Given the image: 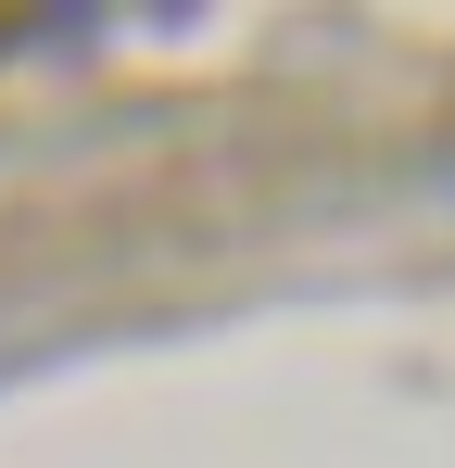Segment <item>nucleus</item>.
I'll list each match as a JSON object with an SVG mask.
<instances>
[{"instance_id": "obj_1", "label": "nucleus", "mask_w": 455, "mask_h": 468, "mask_svg": "<svg viewBox=\"0 0 455 468\" xmlns=\"http://www.w3.org/2000/svg\"><path fill=\"white\" fill-rule=\"evenodd\" d=\"M443 190H455V153H443Z\"/></svg>"}]
</instances>
